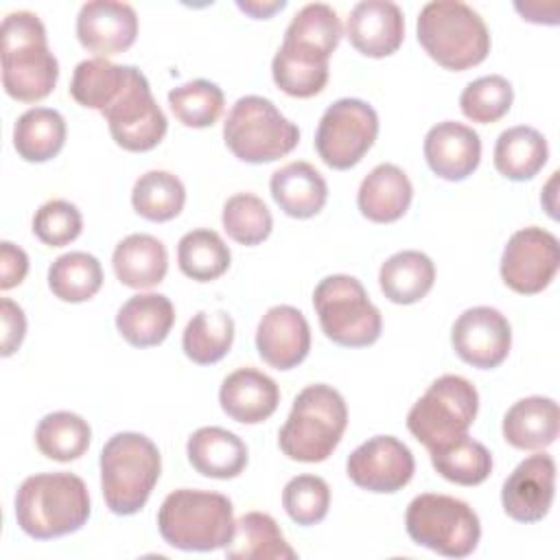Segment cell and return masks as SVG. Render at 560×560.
Here are the masks:
<instances>
[{
  "label": "cell",
  "mask_w": 560,
  "mask_h": 560,
  "mask_svg": "<svg viewBox=\"0 0 560 560\" xmlns=\"http://www.w3.org/2000/svg\"><path fill=\"white\" fill-rule=\"evenodd\" d=\"M0 63L4 92L22 103L46 98L59 79V61L48 48L46 28L33 11H13L2 20Z\"/></svg>",
  "instance_id": "cell-1"
},
{
  "label": "cell",
  "mask_w": 560,
  "mask_h": 560,
  "mask_svg": "<svg viewBox=\"0 0 560 560\" xmlns=\"http://www.w3.org/2000/svg\"><path fill=\"white\" fill-rule=\"evenodd\" d=\"M90 518V494L72 472H37L15 492V521L24 534L50 540L81 529Z\"/></svg>",
  "instance_id": "cell-2"
},
{
  "label": "cell",
  "mask_w": 560,
  "mask_h": 560,
  "mask_svg": "<svg viewBox=\"0 0 560 560\" xmlns=\"http://www.w3.org/2000/svg\"><path fill=\"white\" fill-rule=\"evenodd\" d=\"M158 529L166 545L182 551L228 547L236 532L232 501L208 490H173L158 510Z\"/></svg>",
  "instance_id": "cell-3"
},
{
  "label": "cell",
  "mask_w": 560,
  "mask_h": 560,
  "mask_svg": "<svg viewBox=\"0 0 560 560\" xmlns=\"http://www.w3.org/2000/svg\"><path fill=\"white\" fill-rule=\"evenodd\" d=\"M348 427L343 396L324 383L304 387L278 433L280 451L293 462H324L332 455Z\"/></svg>",
  "instance_id": "cell-4"
},
{
  "label": "cell",
  "mask_w": 560,
  "mask_h": 560,
  "mask_svg": "<svg viewBox=\"0 0 560 560\" xmlns=\"http://www.w3.org/2000/svg\"><path fill=\"white\" fill-rule=\"evenodd\" d=\"M416 28L424 52L446 70H468L490 52V31L483 18L462 0L427 2Z\"/></svg>",
  "instance_id": "cell-5"
},
{
  "label": "cell",
  "mask_w": 560,
  "mask_h": 560,
  "mask_svg": "<svg viewBox=\"0 0 560 560\" xmlns=\"http://www.w3.org/2000/svg\"><path fill=\"white\" fill-rule=\"evenodd\" d=\"M162 470L158 446L142 433L112 435L101 451V490L105 505L118 516H131L149 501Z\"/></svg>",
  "instance_id": "cell-6"
},
{
  "label": "cell",
  "mask_w": 560,
  "mask_h": 560,
  "mask_svg": "<svg viewBox=\"0 0 560 560\" xmlns=\"http://www.w3.org/2000/svg\"><path fill=\"white\" fill-rule=\"evenodd\" d=\"M223 140L241 162L267 164L298 147L300 129L269 98L249 94L232 105L223 122Z\"/></svg>",
  "instance_id": "cell-7"
},
{
  "label": "cell",
  "mask_w": 560,
  "mask_h": 560,
  "mask_svg": "<svg viewBox=\"0 0 560 560\" xmlns=\"http://www.w3.org/2000/svg\"><path fill=\"white\" fill-rule=\"evenodd\" d=\"M405 529L416 545L446 558L470 556L481 538L477 512L451 494L424 492L411 499L405 514Z\"/></svg>",
  "instance_id": "cell-8"
},
{
  "label": "cell",
  "mask_w": 560,
  "mask_h": 560,
  "mask_svg": "<svg viewBox=\"0 0 560 560\" xmlns=\"http://www.w3.org/2000/svg\"><path fill=\"white\" fill-rule=\"evenodd\" d=\"M313 306L324 335L337 346L365 348L381 337V311L354 276L332 273L319 280L313 291Z\"/></svg>",
  "instance_id": "cell-9"
},
{
  "label": "cell",
  "mask_w": 560,
  "mask_h": 560,
  "mask_svg": "<svg viewBox=\"0 0 560 560\" xmlns=\"http://www.w3.org/2000/svg\"><path fill=\"white\" fill-rule=\"evenodd\" d=\"M479 411L475 385L457 374L435 378L407 413L409 433L429 451L464 435Z\"/></svg>",
  "instance_id": "cell-10"
},
{
  "label": "cell",
  "mask_w": 560,
  "mask_h": 560,
  "mask_svg": "<svg viewBox=\"0 0 560 560\" xmlns=\"http://www.w3.org/2000/svg\"><path fill=\"white\" fill-rule=\"evenodd\" d=\"M378 136V114L361 98H339L326 107L315 131L322 162L335 171L357 166Z\"/></svg>",
  "instance_id": "cell-11"
},
{
  "label": "cell",
  "mask_w": 560,
  "mask_h": 560,
  "mask_svg": "<svg viewBox=\"0 0 560 560\" xmlns=\"http://www.w3.org/2000/svg\"><path fill=\"white\" fill-rule=\"evenodd\" d=\"M109 133L125 151H151L166 136L168 122L151 94L147 77L131 66L129 81L120 96L103 112Z\"/></svg>",
  "instance_id": "cell-12"
},
{
  "label": "cell",
  "mask_w": 560,
  "mask_h": 560,
  "mask_svg": "<svg viewBox=\"0 0 560 560\" xmlns=\"http://www.w3.org/2000/svg\"><path fill=\"white\" fill-rule=\"evenodd\" d=\"M560 267L558 238L538 225L514 232L503 247L501 278L503 282L521 293L534 295L547 289Z\"/></svg>",
  "instance_id": "cell-13"
},
{
  "label": "cell",
  "mask_w": 560,
  "mask_h": 560,
  "mask_svg": "<svg viewBox=\"0 0 560 560\" xmlns=\"http://www.w3.org/2000/svg\"><path fill=\"white\" fill-rule=\"evenodd\" d=\"M416 470L413 455L405 442L394 435H374L357 446L346 462V472L354 486L392 494L402 490Z\"/></svg>",
  "instance_id": "cell-14"
},
{
  "label": "cell",
  "mask_w": 560,
  "mask_h": 560,
  "mask_svg": "<svg viewBox=\"0 0 560 560\" xmlns=\"http://www.w3.org/2000/svg\"><path fill=\"white\" fill-rule=\"evenodd\" d=\"M451 343L464 363L479 370H492L510 354L512 328L501 311L492 306H472L455 319Z\"/></svg>",
  "instance_id": "cell-15"
},
{
  "label": "cell",
  "mask_w": 560,
  "mask_h": 560,
  "mask_svg": "<svg viewBox=\"0 0 560 560\" xmlns=\"http://www.w3.org/2000/svg\"><path fill=\"white\" fill-rule=\"evenodd\" d=\"M556 494V462L547 453L525 457L503 481V512L518 523H538L547 516Z\"/></svg>",
  "instance_id": "cell-16"
},
{
  "label": "cell",
  "mask_w": 560,
  "mask_h": 560,
  "mask_svg": "<svg viewBox=\"0 0 560 560\" xmlns=\"http://www.w3.org/2000/svg\"><path fill=\"white\" fill-rule=\"evenodd\" d=\"M77 37L96 57L120 55L138 37V15L131 4L118 0H92L79 9Z\"/></svg>",
  "instance_id": "cell-17"
},
{
  "label": "cell",
  "mask_w": 560,
  "mask_h": 560,
  "mask_svg": "<svg viewBox=\"0 0 560 560\" xmlns=\"http://www.w3.org/2000/svg\"><path fill=\"white\" fill-rule=\"evenodd\" d=\"M256 350L276 370L300 365L311 350V326L302 311L289 304L267 308L256 328Z\"/></svg>",
  "instance_id": "cell-18"
},
{
  "label": "cell",
  "mask_w": 560,
  "mask_h": 560,
  "mask_svg": "<svg viewBox=\"0 0 560 560\" xmlns=\"http://www.w3.org/2000/svg\"><path fill=\"white\" fill-rule=\"evenodd\" d=\"M346 35L361 55L374 59L389 57L405 37L402 9L389 0H363L350 11Z\"/></svg>",
  "instance_id": "cell-19"
},
{
  "label": "cell",
  "mask_w": 560,
  "mask_h": 560,
  "mask_svg": "<svg viewBox=\"0 0 560 560\" xmlns=\"http://www.w3.org/2000/svg\"><path fill=\"white\" fill-rule=\"evenodd\" d=\"M424 160L438 177L462 182L481 162L479 133L455 120L438 122L424 136Z\"/></svg>",
  "instance_id": "cell-20"
},
{
  "label": "cell",
  "mask_w": 560,
  "mask_h": 560,
  "mask_svg": "<svg viewBox=\"0 0 560 560\" xmlns=\"http://www.w3.org/2000/svg\"><path fill=\"white\" fill-rule=\"evenodd\" d=\"M221 409L241 424L267 420L280 402L278 383L256 368H238L228 374L219 389Z\"/></svg>",
  "instance_id": "cell-21"
},
{
  "label": "cell",
  "mask_w": 560,
  "mask_h": 560,
  "mask_svg": "<svg viewBox=\"0 0 560 560\" xmlns=\"http://www.w3.org/2000/svg\"><path fill=\"white\" fill-rule=\"evenodd\" d=\"M413 186L407 173L396 164L374 166L361 182L357 206L361 214L374 223H394L411 206Z\"/></svg>",
  "instance_id": "cell-22"
},
{
  "label": "cell",
  "mask_w": 560,
  "mask_h": 560,
  "mask_svg": "<svg viewBox=\"0 0 560 560\" xmlns=\"http://www.w3.org/2000/svg\"><path fill=\"white\" fill-rule=\"evenodd\" d=\"M190 466L212 479H234L247 466V444L223 427H201L186 442Z\"/></svg>",
  "instance_id": "cell-23"
},
{
  "label": "cell",
  "mask_w": 560,
  "mask_h": 560,
  "mask_svg": "<svg viewBox=\"0 0 560 560\" xmlns=\"http://www.w3.org/2000/svg\"><path fill=\"white\" fill-rule=\"evenodd\" d=\"M328 59L330 55L317 48L282 39V46L271 61V74L276 85L284 94L295 98H308L326 88Z\"/></svg>",
  "instance_id": "cell-24"
},
{
  "label": "cell",
  "mask_w": 560,
  "mask_h": 560,
  "mask_svg": "<svg viewBox=\"0 0 560 560\" xmlns=\"http://www.w3.org/2000/svg\"><path fill=\"white\" fill-rule=\"evenodd\" d=\"M560 409L553 398L527 396L516 400L503 416V438L521 451H540L556 442Z\"/></svg>",
  "instance_id": "cell-25"
},
{
  "label": "cell",
  "mask_w": 560,
  "mask_h": 560,
  "mask_svg": "<svg viewBox=\"0 0 560 560\" xmlns=\"http://www.w3.org/2000/svg\"><path fill=\"white\" fill-rule=\"evenodd\" d=\"M269 190L280 210L293 219H311L326 206L328 186L308 162H289L269 179Z\"/></svg>",
  "instance_id": "cell-26"
},
{
  "label": "cell",
  "mask_w": 560,
  "mask_h": 560,
  "mask_svg": "<svg viewBox=\"0 0 560 560\" xmlns=\"http://www.w3.org/2000/svg\"><path fill=\"white\" fill-rule=\"evenodd\" d=\"M175 324V308L162 293L131 295L116 313V328L136 348L162 343Z\"/></svg>",
  "instance_id": "cell-27"
},
{
  "label": "cell",
  "mask_w": 560,
  "mask_h": 560,
  "mask_svg": "<svg viewBox=\"0 0 560 560\" xmlns=\"http://www.w3.org/2000/svg\"><path fill=\"white\" fill-rule=\"evenodd\" d=\"M112 265L116 278L129 289H149L164 280L168 269V254L160 238L151 234L125 236L114 254Z\"/></svg>",
  "instance_id": "cell-28"
},
{
  "label": "cell",
  "mask_w": 560,
  "mask_h": 560,
  "mask_svg": "<svg viewBox=\"0 0 560 560\" xmlns=\"http://www.w3.org/2000/svg\"><path fill=\"white\" fill-rule=\"evenodd\" d=\"M228 560H295V549L287 542L280 525L265 512H245L236 521L232 542L225 547Z\"/></svg>",
  "instance_id": "cell-29"
},
{
  "label": "cell",
  "mask_w": 560,
  "mask_h": 560,
  "mask_svg": "<svg viewBox=\"0 0 560 560\" xmlns=\"http://www.w3.org/2000/svg\"><path fill=\"white\" fill-rule=\"evenodd\" d=\"M435 282L433 260L416 249H402L389 256L378 271V284L394 304L420 302Z\"/></svg>",
  "instance_id": "cell-30"
},
{
  "label": "cell",
  "mask_w": 560,
  "mask_h": 560,
  "mask_svg": "<svg viewBox=\"0 0 560 560\" xmlns=\"http://www.w3.org/2000/svg\"><path fill=\"white\" fill-rule=\"evenodd\" d=\"M549 158V147L545 136L527 125H516L499 133L494 144V168L512 179H532Z\"/></svg>",
  "instance_id": "cell-31"
},
{
  "label": "cell",
  "mask_w": 560,
  "mask_h": 560,
  "mask_svg": "<svg viewBox=\"0 0 560 560\" xmlns=\"http://www.w3.org/2000/svg\"><path fill=\"white\" fill-rule=\"evenodd\" d=\"M66 120L57 109L31 107L13 125V147L26 162L52 160L66 142Z\"/></svg>",
  "instance_id": "cell-32"
},
{
  "label": "cell",
  "mask_w": 560,
  "mask_h": 560,
  "mask_svg": "<svg viewBox=\"0 0 560 560\" xmlns=\"http://www.w3.org/2000/svg\"><path fill=\"white\" fill-rule=\"evenodd\" d=\"M131 66H118L109 59L94 57L77 63L70 81V96L90 109L105 112L125 90Z\"/></svg>",
  "instance_id": "cell-33"
},
{
  "label": "cell",
  "mask_w": 560,
  "mask_h": 560,
  "mask_svg": "<svg viewBox=\"0 0 560 560\" xmlns=\"http://www.w3.org/2000/svg\"><path fill=\"white\" fill-rule=\"evenodd\" d=\"M234 341V319L225 311H199L182 335L184 354L197 365L221 361Z\"/></svg>",
  "instance_id": "cell-34"
},
{
  "label": "cell",
  "mask_w": 560,
  "mask_h": 560,
  "mask_svg": "<svg viewBox=\"0 0 560 560\" xmlns=\"http://www.w3.org/2000/svg\"><path fill=\"white\" fill-rule=\"evenodd\" d=\"M232 254L214 230H190L177 243V265L184 276L197 282L221 278L230 267Z\"/></svg>",
  "instance_id": "cell-35"
},
{
  "label": "cell",
  "mask_w": 560,
  "mask_h": 560,
  "mask_svg": "<svg viewBox=\"0 0 560 560\" xmlns=\"http://www.w3.org/2000/svg\"><path fill=\"white\" fill-rule=\"evenodd\" d=\"M103 269L96 256L88 252H68L52 260L48 269V287L63 302H85L98 293Z\"/></svg>",
  "instance_id": "cell-36"
},
{
  "label": "cell",
  "mask_w": 560,
  "mask_h": 560,
  "mask_svg": "<svg viewBox=\"0 0 560 560\" xmlns=\"http://www.w3.org/2000/svg\"><path fill=\"white\" fill-rule=\"evenodd\" d=\"M92 440L88 420L72 411L46 413L35 429V444L42 455L55 462L79 459Z\"/></svg>",
  "instance_id": "cell-37"
},
{
  "label": "cell",
  "mask_w": 560,
  "mask_h": 560,
  "mask_svg": "<svg viewBox=\"0 0 560 560\" xmlns=\"http://www.w3.org/2000/svg\"><path fill=\"white\" fill-rule=\"evenodd\" d=\"M429 453L438 475L459 486H477L492 472L490 451L466 433Z\"/></svg>",
  "instance_id": "cell-38"
},
{
  "label": "cell",
  "mask_w": 560,
  "mask_h": 560,
  "mask_svg": "<svg viewBox=\"0 0 560 560\" xmlns=\"http://www.w3.org/2000/svg\"><path fill=\"white\" fill-rule=\"evenodd\" d=\"M186 203V188L182 179L168 171H147L131 190L133 210L147 221H171Z\"/></svg>",
  "instance_id": "cell-39"
},
{
  "label": "cell",
  "mask_w": 560,
  "mask_h": 560,
  "mask_svg": "<svg viewBox=\"0 0 560 560\" xmlns=\"http://www.w3.org/2000/svg\"><path fill=\"white\" fill-rule=\"evenodd\" d=\"M168 105L182 125L203 129L212 127L221 118L225 96L217 83L208 79H195L173 88L168 92Z\"/></svg>",
  "instance_id": "cell-40"
},
{
  "label": "cell",
  "mask_w": 560,
  "mask_h": 560,
  "mask_svg": "<svg viewBox=\"0 0 560 560\" xmlns=\"http://www.w3.org/2000/svg\"><path fill=\"white\" fill-rule=\"evenodd\" d=\"M223 230L241 245L262 243L273 228V219L265 201L252 192H236L223 203Z\"/></svg>",
  "instance_id": "cell-41"
},
{
  "label": "cell",
  "mask_w": 560,
  "mask_h": 560,
  "mask_svg": "<svg viewBox=\"0 0 560 560\" xmlns=\"http://www.w3.org/2000/svg\"><path fill=\"white\" fill-rule=\"evenodd\" d=\"M343 35L341 20L330 4L311 2L304 4L284 31V39L313 46L326 55H332Z\"/></svg>",
  "instance_id": "cell-42"
},
{
  "label": "cell",
  "mask_w": 560,
  "mask_h": 560,
  "mask_svg": "<svg viewBox=\"0 0 560 560\" xmlns=\"http://www.w3.org/2000/svg\"><path fill=\"white\" fill-rule=\"evenodd\" d=\"M514 101L512 83L501 74H488L470 81L459 94L462 114L472 122H497L503 118Z\"/></svg>",
  "instance_id": "cell-43"
},
{
  "label": "cell",
  "mask_w": 560,
  "mask_h": 560,
  "mask_svg": "<svg viewBox=\"0 0 560 560\" xmlns=\"http://www.w3.org/2000/svg\"><path fill=\"white\" fill-rule=\"evenodd\" d=\"M282 505L298 525H315L326 518L330 508V488L317 475H298L282 490Z\"/></svg>",
  "instance_id": "cell-44"
},
{
  "label": "cell",
  "mask_w": 560,
  "mask_h": 560,
  "mask_svg": "<svg viewBox=\"0 0 560 560\" xmlns=\"http://www.w3.org/2000/svg\"><path fill=\"white\" fill-rule=\"evenodd\" d=\"M83 230L79 208L66 199H50L42 203L33 217V234L48 247H63L72 243Z\"/></svg>",
  "instance_id": "cell-45"
},
{
  "label": "cell",
  "mask_w": 560,
  "mask_h": 560,
  "mask_svg": "<svg viewBox=\"0 0 560 560\" xmlns=\"http://www.w3.org/2000/svg\"><path fill=\"white\" fill-rule=\"evenodd\" d=\"M0 315H2V357H11L20 348L26 335V317L22 306H18L9 298H2Z\"/></svg>",
  "instance_id": "cell-46"
},
{
  "label": "cell",
  "mask_w": 560,
  "mask_h": 560,
  "mask_svg": "<svg viewBox=\"0 0 560 560\" xmlns=\"http://www.w3.org/2000/svg\"><path fill=\"white\" fill-rule=\"evenodd\" d=\"M28 273V256L11 241L0 243V289L9 291L18 287Z\"/></svg>",
  "instance_id": "cell-47"
},
{
  "label": "cell",
  "mask_w": 560,
  "mask_h": 560,
  "mask_svg": "<svg viewBox=\"0 0 560 560\" xmlns=\"http://www.w3.org/2000/svg\"><path fill=\"white\" fill-rule=\"evenodd\" d=\"M236 7L241 9V11H245L247 15H252L254 20H267V18H271L276 11H282L284 7H287V2L284 0H273V2H267V0H238L236 2Z\"/></svg>",
  "instance_id": "cell-48"
},
{
  "label": "cell",
  "mask_w": 560,
  "mask_h": 560,
  "mask_svg": "<svg viewBox=\"0 0 560 560\" xmlns=\"http://www.w3.org/2000/svg\"><path fill=\"white\" fill-rule=\"evenodd\" d=\"M514 9L523 15V20H527V22H536V24H558V22H553L551 18H547L545 15V7L540 4V2H516L514 4Z\"/></svg>",
  "instance_id": "cell-49"
}]
</instances>
